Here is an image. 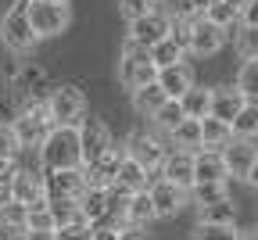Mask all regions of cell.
I'll list each match as a JSON object with an SVG mask.
<instances>
[{
    "mask_svg": "<svg viewBox=\"0 0 258 240\" xmlns=\"http://www.w3.org/2000/svg\"><path fill=\"white\" fill-rule=\"evenodd\" d=\"M40 161H43V172L83 168L79 165V133H76V126H54L40 144Z\"/></svg>",
    "mask_w": 258,
    "mask_h": 240,
    "instance_id": "obj_1",
    "label": "cell"
},
{
    "mask_svg": "<svg viewBox=\"0 0 258 240\" xmlns=\"http://www.w3.org/2000/svg\"><path fill=\"white\" fill-rule=\"evenodd\" d=\"M25 18H29L32 36H36V40L61 36V32L72 25L69 4H36V0H25Z\"/></svg>",
    "mask_w": 258,
    "mask_h": 240,
    "instance_id": "obj_2",
    "label": "cell"
},
{
    "mask_svg": "<svg viewBox=\"0 0 258 240\" xmlns=\"http://www.w3.org/2000/svg\"><path fill=\"white\" fill-rule=\"evenodd\" d=\"M154 76H158V72H154L147 50L125 40V47H122V54H118V83L133 93V90H140V86H151Z\"/></svg>",
    "mask_w": 258,
    "mask_h": 240,
    "instance_id": "obj_3",
    "label": "cell"
},
{
    "mask_svg": "<svg viewBox=\"0 0 258 240\" xmlns=\"http://www.w3.org/2000/svg\"><path fill=\"white\" fill-rule=\"evenodd\" d=\"M43 104H47V115H50L54 126H76L83 118V111H86V97H83L79 86L61 83V86L50 90V97L43 100Z\"/></svg>",
    "mask_w": 258,
    "mask_h": 240,
    "instance_id": "obj_4",
    "label": "cell"
},
{
    "mask_svg": "<svg viewBox=\"0 0 258 240\" xmlns=\"http://www.w3.org/2000/svg\"><path fill=\"white\" fill-rule=\"evenodd\" d=\"M8 129L15 133L18 151H22V147H40L43 136L54 129V122H50V115H47V104H29V108L18 111V118H15Z\"/></svg>",
    "mask_w": 258,
    "mask_h": 240,
    "instance_id": "obj_5",
    "label": "cell"
},
{
    "mask_svg": "<svg viewBox=\"0 0 258 240\" xmlns=\"http://www.w3.org/2000/svg\"><path fill=\"white\" fill-rule=\"evenodd\" d=\"M122 151H125V158H133L144 172H158L161 161H165V154H169V147L161 144V136H154L147 129L129 133V140L122 144Z\"/></svg>",
    "mask_w": 258,
    "mask_h": 240,
    "instance_id": "obj_6",
    "label": "cell"
},
{
    "mask_svg": "<svg viewBox=\"0 0 258 240\" xmlns=\"http://www.w3.org/2000/svg\"><path fill=\"white\" fill-rule=\"evenodd\" d=\"M183 32H186V50H190L194 57H212V54H219L222 43H226V29L212 25L205 15L183 22Z\"/></svg>",
    "mask_w": 258,
    "mask_h": 240,
    "instance_id": "obj_7",
    "label": "cell"
},
{
    "mask_svg": "<svg viewBox=\"0 0 258 240\" xmlns=\"http://www.w3.org/2000/svg\"><path fill=\"white\" fill-rule=\"evenodd\" d=\"M0 40H4V47L15 50V54H29L40 43L36 36H32L29 18H25V0H18V4L4 15V22H0Z\"/></svg>",
    "mask_w": 258,
    "mask_h": 240,
    "instance_id": "obj_8",
    "label": "cell"
},
{
    "mask_svg": "<svg viewBox=\"0 0 258 240\" xmlns=\"http://www.w3.org/2000/svg\"><path fill=\"white\" fill-rule=\"evenodd\" d=\"M76 133H79V165H93L115 140H111V129L101 122V118H79L76 122Z\"/></svg>",
    "mask_w": 258,
    "mask_h": 240,
    "instance_id": "obj_9",
    "label": "cell"
},
{
    "mask_svg": "<svg viewBox=\"0 0 258 240\" xmlns=\"http://www.w3.org/2000/svg\"><path fill=\"white\" fill-rule=\"evenodd\" d=\"M169 32H172V22H169V15H161V11H151V15L137 18V22H129V43H137V47L151 50L154 43L169 40Z\"/></svg>",
    "mask_w": 258,
    "mask_h": 240,
    "instance_id": "obj_10",
    "label": "cell"
},
{
    "mask_svg": "<svg viewBox=\"0 0 258 240\" xmlns=\"http://www.w3.org/2000/svg\"><path fill=\"white\" fill-rule=\"evenodd\" d=\"M86 190L83 168H64V172H43V194L47 201H79Z\"/></svg>",
    "mask_w": 258,
    "mask_h": 240,
    "instance_id": "obj_11",
    "label": "cell"
},
{
    "mask_svg": "<svg viewBox=\"0 0 258 240\" xmlns=\"http://www.w3.org/2000/svg\"><path fill=\"white\" fill-rule=\"evenodd\" d=\"M147 197L154 204V219H172V215L183 212V204H186V190H179V187H172L165 179H151Z\"/></svg>",
    "mask_w": 258,
    "mask_h": 240,
    "instance_id": "obj_12",
    "label": "cell"
},
{
    "mask_svg": "<svg viewBox=\"0 0 258 240\" xmlns=\"http://www.w3.org/2000/svg\"><path fill=\"white\" fill-rule=\"evenodd\" d=\"M125 158V151H122V144H111L101 158H97L93 165H86L83 168V176H86V187H97V190H108L111 183H115V172H118V161Z\"/></svg>",
    "mask_w": 258,
    "mask_h": 240,
    "instance_id": "obj_13",
    "label": "cell"
},
{
    "mask_svg": "<svg viewBox=\"0 0 258 240\" xmlns=\"http://www.w3.org/2000/svg\"><path fill=\"white\" fill-rule=\"evenodd\" d=\"M158 179H165V183H172V187L190 194V187H194V154L169 151L165 161H161V168H158Z\"/></svg>",
    "mask_w": 258,
    "mask_h": 240,
    "instance_id": "obj_14",
    "label": "cell"
},
{
    "mask_svg": "<svg viewBox=\"0 0 258 240\" xmlns=\"http://www.w3.org/2000/svg\"><path fill=\"white\" fill-rule=\"evenodd\" d=\"M154 86L165 93V100H179L190 86H194V68L190 65H172V68H161L154 76Z\"/></svg>",
    "mask_w": 258,
    "mask_h": 240,
    "instance_id": "obj_15",
    "label": "cell"
},
{
    "mask_svg": "<svg viewBox=\"0 0 258 240\" xmlns=\"http://www.w3.org/2000/svg\"><path fill=\"white\" fill-rule=\"evenodd\" d=\"M222 165H226V176H237V179H244V172L251 168V161H254V154H258V147L251 144V140H233L226 144L222 151Z\"/></svg>",
    "mask_w": 258,
    "mask_h": 240,
    "instance_id": "obj_16",
    "label": "cell"
},
{
    "mask_svg": "<svg viewBox=\"0 0 258 240\" xmlns=\"http://www.w3.org/2000/svg\"><path fill=\"white\" fill-rule=\"evenodd\" d=\"M247 104V100L233 90V86H222V90H212V111H208V118H215V122H226L230 126L237 115H240V108Z\"/></svg>",
    "mask_w": 258,
    "mask_h": 240,
    "instance_id": "obj_17",
    "label": "cell"
},
{
    "mask_svg": "<svg viewBox=\"0 0 258 240\" xmlns=\"http://www.w3.org/2000/svg\"><path fill=\"white\" fill-rule=\"evenodd\" d=\"M226 165L219 151H198L194 154V187L198 183H226Z\"/></svg>",
    "mask_w": 258,
    "mask_h": 240,
    "instance_id": "obj_18",
    "label": "cell"
},
{
    "mask_svg": "<svg viewBox=\"0 0 258 240\" xmlns=\"http://www.w3.org/2000/svg\"><path fill=\"white\" fill-rule=\"evenodd\" d=\"M111 187H122L125 194H140V190H147V187H151V172H144V168H140L133 158H122Z\"/></svg>",
    "mask_w": 258,
    "mask_h": 240,
    "instance_id": "obj_19",
    "label": "cell"
},
{
    "mask_svg": "<svg viewBox=\"0 0 258 240\" xmlns=\"http://www.w3.org/2000/svg\"><path fill=\"white\" fill-rule=\"evenodd\" d=\"M122 222H125V226H133V229H144V226H151V222H154V204H151L147 190H140V194H129L125 219H122Z\"/></svg>",
    "mask_w": 258,
    "mask_h": 240,
    "instance_id": "obj_20",
    "label": "cell"
},
{
    "mask_svg": "<svg viewBox=\"0 0 258 240\" xmlns=\"http://www.w3.org/2000/svg\"><path fill=\"white\" fill-rule=\"evenodd\" d=\"M179 108H183V115L186 118H208V111H212V90H205V86H198L194 83L183 97H179Z\"/></svg>",
    "mask_w": 258,
    "mask_h": 240,
    "instance_id": "obj_21",
    "label": "cell"
},
{
    "mask_svg": "<svg viewBox=\"0 0 258 240\" xmlns=\"http://www.w3.org/2000/svg\"><path fill=\"white\" fill-rule=\"evenodd\" d=\"M169 140H172L176 151L198 154V151H201V122H198V118H183V122L169 133Z\"/></svg>",
    "mask_w": 258,
    "mask_h": 240,
    "instance_id": "obj_22",
    "label": "cell"
},
{
    "mask_svg": "<svg viewBox=\"0 0 258 240\" xmlns=\"http://www.w3.org/2000/svg\"><path fill=\"white\" fill-rule=\"evenodd\" d=\"M198 222L201 226H237V204H233V197L198 208Z\"/></svg>",
    "mask_w": 258,
    "mask_h": 240,
    "instance_id": "obj_23",
    "label": "cell"
},
{
    "mask_svg": "<svg viewBox=\"0 0 258 240\" xmlns=\"http://www.w3.org/2000/svg\"><path fill=\"white\" fill-rule=\"evenodd\" d=\"M233 140V129L215 118H201V151H222Z\"/></svg>",
    "mask_w": 258,
    "mask_h": 240,
    "instance_id": "obj_24",
    "label": "cell"
},
{
    "mask_svg": "<svg viewBox=\"0 0 258 240\" xmlns=\"http://www.w3.org/2000/svg\"><path fill=\"white\" fill-rule=\"evenodd\" d=\"M183 47L169 36V40H161V43H154L151 50H147V57H151V65H154V72H161V68H172V65H183Z\"/></svg>",
    "mask_w": 258,
    "mask_h": 240,
    "instance_id": "obj_25",
    "label": "cell"
},
{
    "mask_svg": "<svg viewBox=\"0 0 258 240\" xmlns=\"http://www.w3.org/2000/svg\"><path fill=\"white\" fill-rule=\"evenodd\" d=\"M161 104H165V93H161L154 83L151 86H140V90H133V111L140 115V118H151Z\"/></svg>",
    "mask_w": 258,
    "mask_h": 240,
    "instance_id": "obj_26",
    "label": "cell"
},
{
    "mask_svg": "<svg viewBox=\"0 0 258 240\" xmlns=\"http://www.w3.org/2000/svg\"><path fill=\"white\" fill-rule=\"evenodd\" d=\"M230 129H233L237 140H254L258 136V104L254 100H247V104L240 108V115L230 122Z\"/></svg>",
    "mask_w": 258,
    "mask_h": 240,
    "instance_id": "obj_27",
    "label": "cell"
},
{
    "mask_svg": "<svg viewBox=\"0 0 258 240\" xmlns=\"http://www.w3.org/2000/svg\"><path fill=\"white\" fill-rule=\"evenodd\" d=\"M0 226L11 233V240H18L25 233V226H29V208L25 204H15V201L4 204V208H0Z\"/></svg>",
    "mask_w": 258,
    "mask_h": 240,
    "instance_id": "obj_28",
    "label": "cell"
},
{
    "mask_svg": "<svg viewBox=\"0 0 258 240\" xmlns=\"http://www.w3.org/2000/svg\"><path fill=\"white\" fill-rule=\"evenodd\" d=\"M233 90H237L244 100H254V104H258V61H244V65H240Z\"/></svg>",
    "mask_w": 258,
    "mask_h": 240,
    "instance_id": "obj_29",
    "label": "cell"
},
{
    "mask_svg": "<svg viewBox=\"0 0 258 240\" xmlns=\"http://www.w3.org/2000/svg\"><path fill=\"white\" fill-rule=\"evenodd\" d=\"M47 212H50V219H54V229L83 222V215H79V201H47Z\"/></svg>",
    "mask_w": 258,
    "mask_h": 240,
    "instance_id": "obj_30",
    "label": "cell"
},
{
    "mask_svg": "<svg viewBox=\"0 0 258 240\" xmlns=\"http://www.w3.org/2000/svg\"><path fill=\"white\" fill-rule=\"evenodd\" d=\"M190 194H194V204H198V208L230 201V187H226V183H198V187H190Z\"/></svg>",
    "mask_w": 258,
    "mask_h": 240,
    "instance_id": "obj_31",
    "label": "cell"
},
{
    "mask_svg": "<svg viewBox=\"0 0 258 240\" xmlns=\"http://www.w3.org/2000/svg\"><path fill=\"white\" fill-rule=\"evenodd\" d=\"M151 118H154V126H158L161 133H172V129H176L186 115H183V108H179V100H165V104H161Z\"/></svg>",
    "mask_w": 258,
    "mask_h": 240,
    "instance_id": "obj_32",
    "label": "cell"
},
{
    "mask_svg": "<svg viewBox=\"0 0 258 240\" xmlns=\"http://www.w3.org/2000/svg\"><path fill=\"white\" fill-rule=\"evenodd\" d=\"M118 11H122L125 22H137V18L158 11V0H118Z\"/></svg>",
    "mask_w": 258,
    "mask_h": 240,
    "instance_id": "obj_33",
    "label": "cell"
},
{
    "mask_svg": "<svg viewBox=\"0 0 258 240\" xmlns=\"http://www.w3.org/2000/svg\"><path fill=\"white\" fill-rule=\"evenodd\" d=\"M237 50L244 61H258V29H237Z\"/></svg>",
    "mask_w": 258,
    "mask_h": 240,
    "instance_id": "obj_34",
    "label": "cell"
},
{
    "mask_svg": "<svg viewBox=\"0 0 258 240\" xmlns=\"http://www.w3.org/2000/svg\"><path fill=\"white\" fill-rule=\"evenodd\" d=\"M198 240H240L237 226H198Z\"/></svg>",
    "mask_w": 258,
    "mask_h": 240,
    "instance_id": "obj_35",
    "label": "cell"
},
{
    "mask_svg": "<svg viewBox=\"0 0 258 240\" xmlns=\"http://www.w3.org/2000/svg\"><path fill=\"white\" fill-rule=\"evenodd\" d=\"M15 154H18V140H15V133H11L8 126H0V165L15 161Z\"/></svg>",
    "mask_w": 258,
    "mask_h": 240,
    "instance_id": "obj_36",
    "label": "cell"
},
{
    "mask_svg": "<svg viewBox=\"0 0 258 240\" xmlns=\"http://www.w3.org/2000/svg\"><path fill=\"white\" fill-rule=\"evenodd\" d=\"M18 100H15V93H4L0 97V126H11L15 118H18Z\"/></svg>",
    "mask_w": 258,
    "mask_h": 240,
    "instance_id": "obj_37",
    "label": "cell"
},
{
    "mask_svg": "<svg viewBox=\"0 0 258 240\" xmlns=\"http://www.w3.org/2000/svg\"><path fill=\"white\" fill-rule=\"evenodd\" d=\"M54 240H90V226H86V222L61 226V229H54Z\"/></svg>",
    "mask_w": 258,
    "mask_h": 240,
    "instance_id": "obj_38",
    "label": "cell"
},
{
    "mask_svg": "<svg viewBox=\"0 0 258 240\" xmlns=\"http://www.w3.org/2000/svg\"><path fill=\"white\" fill-rule=\"evenodd\" d=\"M25 229H54V219L47 208H36V212H29V226Z\"/></svg>",
    "mask_w": 258,
    "mask_h": 240,
    "instance_id": "obj_39",
    "label": "cell"
},
{
    "mask_svg": "<svg viewBox=\"0 0 258 240\" xmlns=\"http://www.w3.org/2000/svg\"><path fill=\"white\" fill-rule=\"evenodd\" d=\"M244 29H258V0H247L244 4V11H240V18H237Z\"/></svg>",
    "mask_w": 258,
    "mask_h": 240,
    "instance_id": "obj_40",
    "label": "cell"
},
{
    "mask_svg": "<svg viewBox=\"0 0 258 240\" xmlns=\"http://www.w3.org/2000/svg\"><path fill=\"white\" fill-rule=\"evenodd\" d=\"M122 226H90V240H118Z\"/></svg>",
    "mask_w": 258,
    "mask_h": 240,
    "instance_id": "obj_41",
    "label": "cell"
},
{
    "mask_svg": "<svg viewBox=\"0 0 258 240\" xmlns=\"http://www.w3.org/2000/svg\"><path fill=\"white\" fill-rule=\"evenodd\" d=\"M18 240H54V229H25Z\"/></svg>",
    "mask_w": 258,
    "mask_h": 240,
    "instance_id": "obj_42",
    "label": "cell"
},
{
    "mask_svg": "<svg viewBox=\"0 0 258 240\" xmlns=\"http://www.w3.org/2000/svg\"><path fill=\"white\" fill-rule=\"evenodd\" d=\"M244 183L258 190V154H254V161H251V168H247V172H244Z\"/></svg>",
    "mask_w": 258,
    "mask_h": 240,
    "instance_id": "obj_43",
    "label": "cell"
},
{
    "mask_svg": "<svg viewBox=\"0 0 258 240\" xmlns=\"http://www.w3.org/2000/svg\"><path fill=\"white\" fill-rule=\"evenodd\" d=\"M118 240H147V236H144L140 229H133V226H122V229H118Z\"/></svg>",
    "mask_w": 258,
    "mask_h": 240,
    "instance_id": "obj_44",
    "label": "cell"
},
{
    "mask_svg": "<svg viewBox=\"0 0 258 240\" xmlns=\"http://www.w3.org/2000/svg\"><path fill=\"white\" fill-rule=\"evenodd\" d=\"M226 4H230V8H233V11L240 15V11H244V4H247V0H226Z\"/></svg>",
    "mask_w": 258,
    "mask_h": 240,
    "instance_id": "obj_45",
    "label": "cell"
},
{
    "mask_svg": "<svg viewBox=\"0 0 258 240\" xmlns=\"http://www.w3.org/2000/svg\"><path fill=\"white\" fill-rule=\"evenodd\" d=\"M240 240H258V226H251L247 233H240Z\"/></svg>",
    "mask_w": 258,
    "mask_h": 240,
    "instance_id": "obj_46",
    "label": "cell"
},
{
    "mask_svg": "<svg viewBox=\"0 0 258 240\" xmlns=\"http://www.w3.org/2000/svg\"><path fill=\"white\" fill-rule=\"evenodd\" d=\"M36 4H69V0H36Z\"/></svg>",
    "mask_w": 258,
    "mask_h": 240,
    "instance_id": "obj_47",
    "label": "cell"
}]
</instances>
